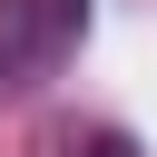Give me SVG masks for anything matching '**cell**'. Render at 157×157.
Instances as JSON below:
<instances>
[{"mask_svg":"<svg viewBox=\"0 0 157 157\" xmlns=\"http://www.w3.org/2000/svg\"><path fill=\"white\" fill-rule=\"evenodd\" d=\"M88 29V0H0V88H39Z\"/></svg>","mask_w":157,"mask_h":157,"instance_id":"6da1fadb","label":"cell"},{"mask_svg":"<svg viewBox=\"0 0 157 157\" xmlns=\"http://www.w3.org/2000/svg\"><path fill=\"white\" fill-rule=\"evenodd\" d=\"M78 157H137V147H128V137H118V128H98V137H88V147H78Z\"/></svg>","mask_w":157,"mask_h":157,"instance_id":"7a4b0ae2","label":"cell"}]
</instances>
